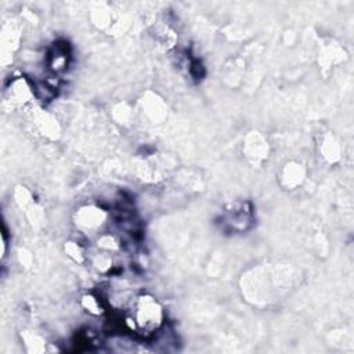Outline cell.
<instances>
[{
	"label": "cell",
	"mask_w": 354,
	"mask_h": 354,
	"mask_svg": "<svg viewBox=\"0 0 354 354\" xmlns=\"http://www.w3.org/2000/svg\"><path fill=\"white\" fill-rule=\"evenodd\" d=\"M136 313L137 322L142 328H156L160 322V307L152 297H141Z\"/></svg>",
	"instance_id": "6da1fadb"
}]
</instances>
